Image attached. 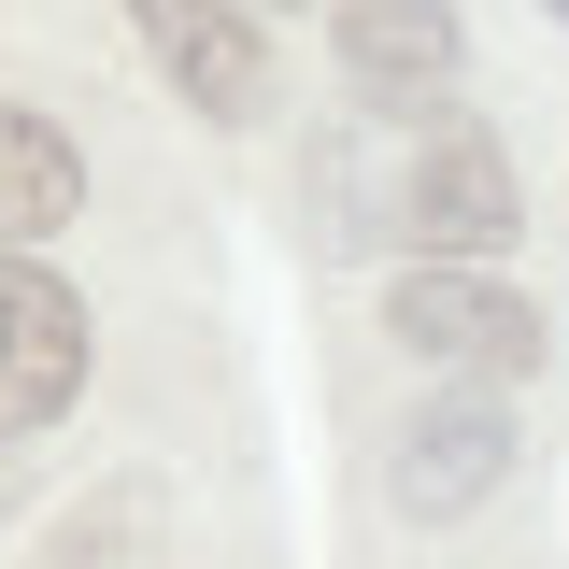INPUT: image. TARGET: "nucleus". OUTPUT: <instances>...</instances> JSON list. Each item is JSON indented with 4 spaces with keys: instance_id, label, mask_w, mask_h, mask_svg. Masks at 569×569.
Returning <instances> with one entry per match:
<instances>
[{
    "instance_id": "nucleus-6",
    "label": "nucleus",
    "mask_w": 569,
    "mask_h": 569,
    "mask_svg": "<svg viewBox=\"0 0 569 569\" xmlns=\"http://www.w3.org/2000/svg\"><path fill=\"white\" fill-rule=\"evenodd\" d=\"M356 100H441L456 86V0H328Z\"/></svg>"
},
{
    "instance_id": "nucleus-7",
    "label": "nucleus",
    "mask_w": 569,
    "mask_h": 569,
    "mask_svg": "<svg viewBox=\"0 0 569 569\" xmlns=\"http://www.w3.org/2000/svg\"><path fill=\"white\" fill-rule=\"evenodd\" d=\"M86 200V142L58 114H29V100H0V257H29L43 228H71Z\"/></svg>"
},
{
    "instance_id": "nucleus-3",
    "label": "nucleus",
    "mask_w": 569,
    "mask_h": 569,
    "mask_svg": "<svg viewBox=\"0 0 569 569\" xmlns=\"http://www.w3.org/2000/svg\"><path fill=\"white\" fill-rule=\"evenodd\" d=\"M86 399V299L43 257H0V441L58 427Z\"/></svg>"
},
{
    "instance_id": "nucleus-5",
    "label": "nucleus",
    "mask_w": 569,
    "mask_h": 569,
    "mask_svg": "<svg viewBox=\"0 0 569 569\" xmlns=\"http://www.w3.org/2000/svg\"><path fill=\"white\" fill-rule=\"evenodd\" d=\"M385 485H399V512H413V527L485 512V498L512 485V413H498L485 385H470V399H427V413L399 427V470H385Z\"/></svg>"
},
{
    "instance_id": "nucleus-2",
    "label": "nucleus",
    "mask_w": 569,
    "mask_h": 569,
    "mask_svg": "<svg viewBox=\"0 0 569 569\" xmlns=\"http://www.w3.org/2000/svg\"><path fill=\"white\" fill-rule=\"evenodd\" d=\"M142 58L171 71V100L213 114V129H242L257 100H271V29H257V0H129Z\"/></svg>"
},
{
    "instance_id": "nucleus-4",
    "label": "nucleus",
    "mask_w": 569,
    "mask_h": 569,
    "mask_svg": "<svg viewBox=\"0 0 569 569\" xmlns=\"http://www.w3.org/2000/svg\"><path fill=\"white\" fill-rule=\"evenodd\" d=\"M399 356H427V370H541V313L512 299L498 271H399Z\"/></svg>"
},
{
    "instance_id": "nucleus-1",
    "label": "nucleus",
    "mask_w": 569,
    "mask_h": 569,
    "mask_svg": "<svg viewBox=\"0 0 569 569\" xmlns=\"http://www.w3.org/2000/svg\"><path fill=\"white\" fill-rule=\"evenodd\" d=\"M370 228H399L427 271H485L498 242H512V157H498L485 114H441V100H413V142L385 157V200H370Z\"/></svg>"
}]
</instances>
